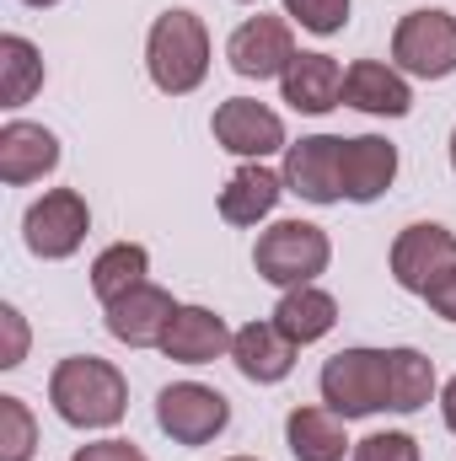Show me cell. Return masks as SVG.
<instances>
[{"mask_svg": "<svg viewBox=\"0 0 456 461\" xmlns=\"http://www.w3.org/2000/svg\"><path fill=\"white\" fill-rule=\"evenodd\" d=\"M49 408L59 413V424L87 429V435L114 429L129 413V381L118 365L97 359V354H70L49 375Z\"/></svg>", "mask_w": 456, "mask_h": 461, "instance_id": "obj_1", "label": "cell"}, {"mask_svg": "<svg viewBox=\"0 0 456 461\" xmlns=\"http://www.w3.org/2000/svg\"><path fill=\"white\" fill-rule=\"evenodd\" d=\"M145 76L161 97H188L210 76V27L199 11L172 5L145 32Z\"/></svg>", "mask_w": 456, "mask_h": 461, "instance_id": "obj_2", "label": "cell"}, {"mask_svg": "<svg viewBox=\"0 0 456 461\" xmlns=\"http://www.w3.org/2000/svg\"><path fill=\"white\" fill-rule=\"evenodd\" d=\"M328 263H333V241H328V230L312 226V221H274L269 230H258L252 268L274 290L317 285V274H328Z\"/></svg>", "mask_w": 456, "mask_h": 461, "instance_id": "obj_3", "label": "cell"}, {"mask_svg": "<svg viewBox=\"0 0 456 461\" xmlns=\"http://www.w3.org/2000/svg\"><path fill=\"white\" fill-rule=\"evenodd\" d=\"M392 65L414 81H446L456 76V16L441 5L408 11L392 27Z\"/></svg>", "mask_w": 456, "mask_h": 461, "instance_id": "obj_4", "label": "cell"}, {"mask_svg": "<svg viewBox=\"0 0 456 461\" xmlns=\"http://www.w3.org/2000/svg\"><path fill=\"white\" fill-rule=\"evenodd\" d=\"M323 402L339 419H370L387 408V348H339L317 375Z\"/></svg>", "mask_w": 456, "mask_h": 461, "instance_id": "obj_5", "label": "cell"}, {"mask_svg": "<svg viewBox=\"0 0 456 461\" xmlns=\"http://www.w3.org/2000/svg\"><path fill=\"white\" fill-rule=\"evenodd\" d=\"M87 230H92V204H87V194H76V188H49V194L32 199L27 215H22V241H27V252L43 258V263L76 258L81 241H87Z\"/></svg>", "mask_w": 456, "mask_h": 461, "instance_id": "obj_6", "label": "cell"}, {"mask_svg": "<svg viewBox=\"0 0 456 461\" xmlns=\"http://www.w3.org/2000/svg\"><path fill=\"white\" fill-rule=\"evenodd\" d=\"M231 424V402L226 392H215V386H205V381H172V386H161V397H156V429L172 440V446H210V440H221Z\"/></svg>", "mask_w": 456, "mask_h": 461, "instance_id": "obj_7", "label": "cell"}, {"mask_svg": "<svg viewBox=\"0 0 456 461\" xmlns=\"http://www.w3.org/2000/svg\"><path fill=\"white\" fill-rule=\"evenodd\" d=\"M387 268H392L397 290L430 295V290L456 268V230H446L441 221H414V226H403L397 241H392V252H387Z\"/></svg>", "mask_w": 456, "mask_h": 461, "instance_id": "obj_8", "label": "cell"}, {"mask_svg": "<svg viewBox=\"0 0 456 461\" xmlns=\"http://www.w3.org/2000/svg\"><path fill=\"white\" fill-rule=\"evenodd\" d=\"M226 59L242 81H279L296 59V32H290V16H247L236 32L226 38Z\"/></svg>", "mask_w": 456, "mask_h": 461, "instance_id": "obj_9", "label": "cell"}, {"mask_svg": "<svg viewBox=\"0 0 456 461\" xmlns=\"http://www.w3.org/2000/svg\"><path fill=\"white\" fill-rule=\"evenodd\" d=\"M285 194L306 199V204H339L343 199V140L339 134H301L296 145H285Z\"/></svg>", "mask_w": 456, "mask_h": 461, "instance_id": "obj_10", "label": "cell"}, {"mask_svg": "<svg viewBox=\"0 0 456 461\" xmlns=\"http://www.w3.org/2000/svg\"><path fill=\"white\" fill-rule=\"evenodd\" d=\"M210 134L236 161H263V156L290 145L285 140V118L274 113L269 103H258V97H226L215 108V118H210Z\"/></svg>", "mask_w": 456, "mask_h": 461, "instance_id": "obj_11", "label": "cell"}, {"mask_svg": "<svg viewBox=\"0 0 456 461\" xmlns=\"http://www.w3.org/2000/svg\"><path fill=\"white\" fill-rule=\"evenodd\" d=\"M59 167V134L32 123V118H5L0 123V183L5 188H27L43 183Z\"/></svg>", "mask_w": 456, "mask_h": 461, "instance_id": "obj_12", "label": "cell"}, {"mask_svg": "<svg viewBox=\"0 0 456 461\" xmlns=\"http://www.w3.org/2000/svg\"><path fill=\"white\" fill-rule=\"evenodd\" d=\"M343 108H360L370 118H408L414 86L392 59H354L343 70Z\"/></svg>", "mask_w": 456, "mask_h": 461, "instance_id": "obj_13", "label": "cell"}, {"mask_svg": "<svg viewBox=\"0 0 456 461\" xmlns=\"http://www.w3.org/2000/svg\"><path fill=\"white\" fill-rule=\"evenodd\" d=\"M103 312H108V333H114L118 344L161 348L172 317H178V301H172V290H161V285H140V290H129L123 301L103 306Z\"/></svg>", "mask_w": 456, "mask_h": 461, "instance_id": "obj_14", "label": "cell"}, {"mask_svg": "<svg viewBox=\"0 0 456 461\" xmlns=\"http://www.w3.org/2000/svg\"><path fill=\"white\" fill-rule=\"evenodd\" d=\"M397 183V145L387 134H349L343 140V199L376 204Z\"/></svg>", "mask_w": 456, "mask_h": 461, "instance_id": "obj_15", "label": "cell"}, {"mask_svg": "<svg viewBox=\"0 0 456 461\" xmlns=\"http://www.w3.org/2000/svg\"><path fill=\"white\" fill-rule=\"evenodd\" d=\"M285 446L296 461H343L354 456L349 446V419H339L328 402H301L285 413Z\"/></svg>", "mask_w": 456, "mask_h": 461, "instance_id": "obj_16", "label": "cell"}, {"mask_svg": "<svg viewBox=\"0 0 456 461\" xmlns=\"http://www.w3.org/2000/svg\"><path fill=\"white\" fill-rule=\"evenodd\" d=\"M231 339L236 333L226 328L221 312H210V306H178V317H172V328L161 339V354L172 365H215L221 354H231Z\"/></svg>", "mask_w": 456, "mask_h": 461, "instance_id": "obj_17", "label": "cell"}, {"mask_svg": "<svg viewBox=\"0 0 456 461\" xmlns=\"http://www.w3.org/2000/svg\"><path fill=\"white\" fill-rule=\"evenodd\" d=\"M296 354H301V348L274 328V317H269V322H247V328H236V339H231V365H236L252 386H279V381L296 370Z\"/></svg>", "mask_w": 456, "mask_h": 461, "instance_id": "obj_18", "label": "cell"}, {"mask_svg": "<svg viewBox=\"0 0 456 461\" xmlns=\"http://www.w3.org/2000/svg\"><path fill=\"white\" fill-rule=\"evenodd\" d=\"M279 92H285V103L296 108V113H333L343 103V65L333 59V54H296L290 59V70L279 76Z\"/></svg>", "mask_w": 456, "mask_h": 461, "instance_id": "obj_19", "label": "cell"}, {"mask_svg": "<svg viewBox=\"0 0 456 461\" xmlns=\"http://www.w3.org/2000/svg\"><path fill=\"white\" fill-rule=\"evenodd\" d=\"M285 199V177L269 172L263 161H242L221 188V221L226 226H263Z\"/></svg>", "mask_w": 456, "mask_h": 461, "instance_id": "obj_20", "label": "cell"}, {"mask_svg": "<svg viewBox=\"0 0 456 461\" xmlns=\"http://www.w3.org/2000/svg\"><path fill=\"white\" fill-rule=\"evenodd\" d=\"M274 328H279L296 348L323 344V339L339 328V301H333L323 285H296V290L279 295V306H274Z\"/></svg>", "mask_w": 456, "mask_h": 461, "instance_id": "obj_21", "label": "cell"}, {"mask_svg": "<svg viewBox=\"0 0 456 461\" xmlns=\"http://www.w3.org/2000/svg\"><path fill=\"white\" fill-rule=\"evenodd\" d=\"M435 397V359L419 348H387V413H419Z\"/></svg>", "mask_w": 456, "mask_h": 461, "instance_id": "obj_22", "label": "cell"}, {"mask_svg": "<svg viewBox=\"0 0 456 461\" xmlns=\"http://www.w3.org/2000/svg\"><path fill=\"white\" fill-rule=\"evenodd\" d=\"M140 285H150V252H145L140 241H114V247H103V252L92 258V295H97L103 306L123 301V295L140 290Z\"/></svg>", "mask_w": 456, "mask_h": 461, "instance_id": "obj_23", "label": "cell"}, {"mask_svg": "<svg viewBox=\"0 0 456 461\" xmlns=\"http://www.w3.org/2000/svg\"><path fill=\"white\" fill-rule=\"evenodd\" d=\"M32 92H43V54L32 38L5 32L0 38V108H27Z\"/></svg>", "mask_w": 456, "mask_h": 461, "instance_id": "obj_24", "label": "cell"}, {"mask_svg": "<svg viewBox=\"0 0 456 461\" xmlns=\"http://www.w3.org/2000/svg\"><path fill=\"white\" fill-rule=\"evenodd\" d=\"M38 456V419L22 397H0V461H32Z\"/></svg>", "mask_w": 456, "mask_h": 461, "instance_id": "obj_25", "label": "cell"}, {"mask_svg": "<svg viewBox=\"0 0 456 461\" xmlns=\"http://www.w3.org/2000/svg\"><path fill=\"white\" fill-rule=\"evenodd\" d=\"M349 5L354 0H285V16L296 27L317 32V38H333V32H343V22H349Z\"/></svg>", "mask_w": 456, "mask_h": 461, "instance_id": "obj_26", "label": "cell"}, {"mask_svg": "<svg viewBox=\"0 0 456 461\" xmlns=\"http://www.w3.org/2000/svg\"><path fill=\"white\" fill-rule=\"evenodd\" d=\"M354 461H424V456H419V440L408 429H376L354 446Z\"/></svg>", "mask_w": 456, "mask_h": 461, "instance_id": "obj_27", "label": "cell"}, {"mask_svg": "<svg viewBox=\"0 0 456 461\" xmlns=\"http://www.w3.org/2000/svg\"><path fill=\"white\" fill-rule=\"evenodd\" d=\"M0 328H5V354H0V370H16L27 359V322L16 306H0Z\"/></svg>", "mask_w": 456, "mask_h": 461, "instance_id": "obj_28", "label": "cell"}, {"mask_svg": "<svg viewBox=\"0 0 456 461\" xmlns=\"http://www.w3.org/2000/svg\"><path fill=\"white\" fill-rule=\"evenodd\" d=\"M70 461H150L134 440H92V446H81Z\"/></svg>", "mask_w": 456, "mask_h": 461, "instance_id": "obj_29", "label": "cell"}, {"mask_svg": "<svg viewBox=\"0 0 456 461\" xmlns=\"http://www.w3.org/2000/svg\"><path fill=\"white\" fill-rule=\"evenodd\" d=\"M424 301H430V312H435V317L456 322V268L441 279V285H435V290H430V295H424Z\"/></svg>", "mask_w": 456, "mask_h": 461, "instance_id": "obj_30", "label": "cell"}, {"mask_svg": "<svg viewBox=\"0 0 456 461\" xmlns=\"http://www.w3.org/2000/svg\"><path fill=\"white\" fill-rule=\"evenodd\" d=\"M441 419H446V429L456 435V375L441 386Z\"/></svg>", "mask_w": 456, "mask_h": 461, "instance_id": "obj_31", "label": "cell"}, {"mask_svg": "<svg viewBox=\"0 0 456 461\" xmlns=\"http://www.w3.org/2000/svg\"><path fill=\"white\" fill-rule=\"evenodd\" d=\"M22 5H32V11H49V5H59V0H22Z\"/></svg>", "mask_w": 456, "mask_h": 461, "instance_id": "obj_32", "label": "cell"}, {"mask_svg": "<svg viewBox=\"0 0 456 461\" xmlns=\"http://www.w3.org/2000/svg\"><path fill=\"white\" fill-rule=\"evenodd\" d=\"M446 150H451V172H456V129H451V145H446Z\"/></svg>", "mask_w": 456, "mask_h": 461, "instance_id": "obj_33", "label": "cell"}, {"mask_svg": "<svg viewBox=\"0 0 456 461\" xmlns=\"http://www.w3.org/2000/svg\"><path fill=\"white\" fill-rule=\"evenodd\" d=\"M226 461H263V456H226Z\"/></svg>", "mask_w": 456, "mask_h": 461, "instance_id": "obj_34", "label": "cell"}, {"mask_svg": "<svg viewBox=\"0 0 456 461\" xmlns=\"http://www.w3.org/2000/svg\"><path fill=\"white\" fill-rule=\"evenodd\" d=\"M242 5H263V0H242Z\"/></svg>", "mask_w": 456, "mask_h": 461, "instance_id": "obj_35", "label": "cell"}]
</instances>
